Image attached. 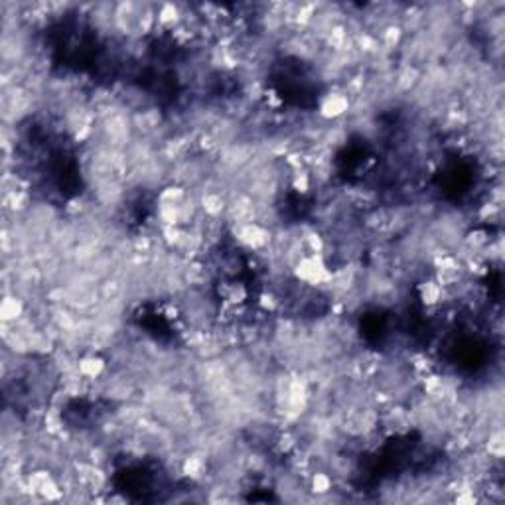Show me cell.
Here are the masks:
<instances>
[{"mask_svg":"<svg viewBox=\"0 0 505 505\" xmlns=\"http://www.w3.org/2000/svg\"><path fill=\"white\" fill-rule=\"evenodd\" d=\"M292 274H295L296 283L310 286V288H318V286L330 284L332 276H334L324 255H304L295 264Z\"/></svg>","mask_w":505,"mask_h":505,"instance_id":"6da1fadb","label":"cell"},{"mask_svg":"<svg viewBox=\"0 0 505 505\" xmlns=\"http://www.w3.org/2000/svg\"><path fill=\"white\" fill-rule=\"evenodd\" d=\"M235 239L241 243L245 249L252 252H261L273 241V231L261 225L259 221L235 225Z\"/></svg>","mask_w":505,"mask_h":505,"instance_id":"7a4b0ae2","label":"cell"},{"mask_svg":"<svg viewBox=\"0 0 505 505\" xmlns=\"http://www.w3.org/2000/svg\"><path fill=\"white\" fill-rule=\"evenodd\" d=\"M351 101L346 91H328L318 101V115L324 121H336L349 111Z\"/></svg>","mask_w":505,"mask_h":505,"instance_id":"3957f363","label":"cell"},{"mask_svg":"<svg viewBox=\"0 0 505 505\" xmlns=\"http://www.w3.org/2000/svg\"><path fill=\"white\" fill-rule=\"evenodd\" d=\"M107 361L99 354H85L77 359V371L81 373V377L89 381H97L105 373Z\"/></svg>","mask_w":505,"mask_h":505,"instance_id":"277c9868","label":"cell"},{"mask_svg":"<svg viewBox=\"0 0 505 505\" xmlns=\"http://www.w3.org/2000/svg\"><path fill=\"white\" fill-rule=\"evenodd\" d=\"M444 288L440 284L436 283V278L431 276V278H424L421 284H419V296H421L422 304L426 308H434V306L442 304V298H444Z\"/></svg>","mask_w":505,"mask_h":505,"instance_id":"5b68a950","label":"cell"},{"mask_svg":"<svg viewBox=\"0 0 505 505\" xmlns=\"http://www.w3.org/2000/svg\"><path fill=\"white\" fill-rule=\"evenodd\" d=\"M24 310H26L24 302H22L18 296L6 295L4 300H2V304H0V318H2L4 324H14V322H18L20 318H24Z\"/></svg>","mask_w":505,"mask_h":505,"instance_id":"8992f818","label":"cell"},{"mask_svg":"<svg viewBox=\"0 0 505 505\" xmlns=\"http://www.w3.org/2000/svg\"><path fill=\"white\" fill-rule=\"evenodd\" d=\"M180 466H182V473H184L186 478H189V480H201V478L206 476V470H208L206 458L198 456V454L184 458Z\"/></svg>","mask_w":505,"mask_h":505,"instance_id":"52a82bcc","label":"cell"},{"mask_svg":"<svg viewBox=\"0 0 505 505\" xmlns=\"http://www.w3.org/2000/svg\"><path fill=\"white\" fill-rule=\"evenodd\" d=\"M308 484H310V490H312L316 495H326L332 492L334 480H332V476L326 472H312L310 478H308Z\"/></svg>","mask_w":505,"mask_h":505,"instance_id":"ba28073f","label":"cell"}]
</instances>
